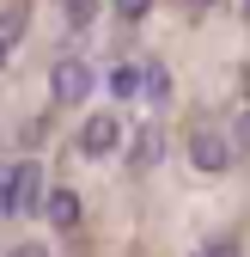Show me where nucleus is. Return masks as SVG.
Masks as SVG:
<instances>
[{
  "instance_id": "f257e3e1",
  "label": "nucleus",
  "mask_w": 250,
  "mask_h": 257,
  "mask_svg": "<svg viewBox=\"0 0 250 257\" xmlns=\"http://www.w3.org/2000/svg\"><path fill=\"white\" fill-rule=\"evenodd\" d=\"M43 196H49V190H43V166H37V159H18V166L0 172V214H6V220L43 208Z\"/></svg>"
},
{
  "instance_id": "f03ea898",
  "label": "nucleus",
  "mask_w": 250,
  "mask_h": 257,
  "mask_svg": "<svg viewBox=\"0 0 250 257\" xmlns=\"http://www.w3.org/2000/svg\"><path fill=\"white\" fill-rule=\"evenodd\" d=\"M49 86H55V98H61V104H86V98H92V86H98V74H92L86 61H55Z\"/></svg>"
},
{
  "instance_id": "7ed1b4c3",
  "label": "nucleus",
  "mask_w": 250,
  "mask_h": 257,
  "mask_svg": "<svg viewBox=\"0 0 250 257\" xmlns=\"http://www.w3.org/2000/svg\"><path fill=\"white\" fill-rule=\"evenodd\" d=\"M80 147H86L92 159L116 153V147H122V116H116V110H98V116H86V128H80Z\"/></svg>"
},
{
  "instance_id": "20e7f679",
  "label": "nucleus",
  "mask_w": 250,
  "mask_h": 257,
  "mask_svg": "<svg viewBox=\"0 0 250 257\" xmlns=\"http://www.w3.org/2000/svg\"><path fill=\"white\" fill-rule=\"evenodd\" d=\"M190 159H196V172H226L232 166V141H220V135H214V128H196V135H190Z\"/></svg>"
},
{
  "instance_id": "39448f33",
  "label": "nucleus",
  "mask_w": 250,
  "mask_h": 257,
  "mask_svg": "<svg viewBox=\"0 0 250 257\" xmlns=\"http://www.w3.org/2000/svg\"><path fill=\"white\" fill-rule=\"evenodd\" d=\"M43 220L61 227V233H74L80 227V196H74V190H49V196H43Z\"/></svg>"
},
{
  "instance_id": "423d86ee",
  "label": "nucleus",
  "mask_w": 250,
  "mask_h": 257,
  "mask_svg": "<svg viewBox=\"0 0 250 257\" xmlns=\"http://www.w3.org/2000/svg\"><path fill=\"white\" fill-rule=\"evenodd\" d=\"M128 159H134V166H159V159H165V135H159V122H146L140 135H134Z\"/></svg>"
},
{
  "instance_id": "0eeeda50",
  "label": "nucleus",
  "mask_w": 250,
  "mask_h": 257,
  "mask_svg": "<svg viewBox=\"0 0 250 257\" xmlns=\"http://www.w3.org/2000/svg\"><path fill=\"white\" fill-rule=\"evenodd\" d=\"M110 92H116V98H140V92H146V68H134V61L110 68Z\"/></svg>"
},
{
  "instance_id": "6e6552de",
  "label": "nucleus",
  "mask_w": 250,
  "mask_h": 257,
  "mask_svg": "<svg viewBox=\"0 0 250 257\" xmlns=\"http://www.w3.org/2000/svg\"><path fill=\"white\" fill-rule=\"evenodd\" d=\"M146 98H152V104H165V98H171V74L159 68V61H146Z\"/></svg>"
},
{
  "instance_id": "1a4fd4ad",
  "label": "nucleus",
  "mask_w": 250,
  "mask_h": 257,
  "mask_svg": "<svg viewBox=\"0 0 250 257\" xmlns=\"http://www.w3.org/2000/svg\"><path fill=\"white\" fill-rule=\"evenodd\" d=\"M18 31H24V13H18V7H6V13H0V43L12 49V43H18Z\"/></svg>"
},
{
  "instance_id": "9d476101",
  "label": "nucleus",
  "mask_w": 250,
  "mask_h": 257,
  "mask_svg": "<svg viewBox=\"0 0 250 257\" xmlns=\"http://www.w3.org/2000/svg\"><path fill=\"white\" fill-rule=\"evenodd\" d=\"M146 7H152V0H116V13H122V19H146Z\"/></svg>"
},
{
  "instance_id": "9b49d317",
  "label": "nucleus",
  "mask_w": 250,
  "mask_h": 257,
  "mask_svg": "<svg viewBox=\"0 0 250 257\" xmlns=\"http://www.w3.org/2000/svg\"><path fill=\"white\" fill-rule=\"evenodd\" d=\"M6 257H49V251H43V245H37V239H24V245H12V251H6Z\"/></svg>"
},
{
  "instance_id": "f8f14e48",
  "label": "nucleus",
  "mask_w": 250,
  "mask_h": 257,
  "mask_svg": "<svg viewBox=\"0 0 250 257\" xmlns=\"http://www.w3.org/2000/svg\"><path fill=\"white\" fill-rule=\"evenodd\" d=\"M68 13H74V25H86L92 19V0H68Z\"/></svg>"
},
{
  "instance_id": "ddd939ff",
  "label": "nucleus",
  "mask_w": 250,
  "mask_h": 257,
  "mask_svg": "<svg viewBox=\"0 0 250 257\" xmlns=\"http://www.w3.org/2000/svg\"><path fill=\"white\" fill-rule=\"evenodd\" d=\"M202 257H238V245H232V239H220V245H208Z\"/></svg>"
},
{
  "instance_id": "4468645a",
  "label": "nucleus",
  "mask_w": 250,
  "mask_h": 257,
  "mask_svg": "<svg viewBox=\"0 0 250 257\" xmlns=\"http://www.w3.org/2000/svg\"><path fill=\"white\" fill-rule=\"evenodd\" d=\"M238 147H250V116H244V128H238Z\"/></svg>"
},
{
  "instance_id": "2eb2a0df",
  "label": "nucleus",
  "mask_w": 250,
  "mask_h": 257,
  "mask_svg": "<svg viewBox=\"0 0 250 257\" xmlns=\"http://www.w3.org/2000/svg\"><path fill=\"white\" fill-rule=\"evenodd\" d=\"M6 55H12V49H6V43H0V68H6Z\"/></svg>"
},
{
  "instance_id": "dca6fc26",
  "label": "nucleus",
  "mask_w": 250,
  "mask_h": 257,
  "mask_svg": "<svg viewBox=\"0 0 250 257\" xmlns=\"http://www.w3.org/2000/svg\"><path fill=\"white\" fill-rule=\"evenodd\" d=\"M244 7H250V0H244Z\"/></svg>"
}]
</instances>
